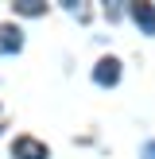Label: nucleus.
I'll use <instances>...</instances> for the list:
<instances>
[{
	"instance_id": "obj_1",
	"label": "nucleus",
	"mask_w": 155,
	"mask_h": 159,
	"mask_svg": "<svg viewBox=\"0 0 155 159\" xmlns=\"http://www.w3.org/2000/svg\"><path fill=\"white\" fill-rule=\"evenodd\" d=\"M12 159H51V152H46V144H39L35 136H20L12 144Z\"/></svg>"
},
{
	"instance_id": "obj_2",
	"label": "nucleus",
	"mask_w": 155,
	"mask_h": 159,
	"mask_svg": "<svg viewBox=\"0 0 155 159\" xmlns=\"http://www.w3.org/2000/svg\"><path fill=\"white\" fill-rule=\"evenodd\" d=\"M93 82H97V85H116V82H120V62H116L113 54L101 58L97 66H93Z\"/></svg>"
},
{
	"instance_id": "obj_3",
	"label": "nucleus",
	"mask_w": 155,
	"mask_h": 159,
	"mask_svg": "<svg viewBox=\"0 0 155 159\" xmlns=\"http://www.w3.org/2000/svg\"><path fill=\"white\" fill-rule=\"evenodd\" d=\"M23 51V31L16 23H0V54H20Z\"/></svg>"
},
{
	"instance_id": "obj_4",
	"label": "nucleus",
	"mask_w": 155,
	"mask_h": 159,
	"mask_svg": "<svg viewBox=\"0 0 155 159\" xmlns=\"http://www.w3.org/2000/svg\"><path fill=\"white\" fill-rule=\"evenodd\" d=\"M128 12H132V20L140 23L144 35H155V4H132Z\"/></svg>"
},
{
	"instance_id": "obj_5",
	"label": "nucleus",
	"mask_w": 155,
	"mask_h": 159,
	"mask_svg": "<svg viewBox=\"0 0 155 159\" xmlns=\"http://www.w3.org/2000/svg\"><path fill=\"white\" fill-rule=\"evenodd\" d=\"M16 12H20V16H43L46 12V4H43V0H16Z\"/></svg>"
},
{
	"instance_id": "obj_6",
	"label": "nucleus",
	"mask_w": 155,
	"mask_h": 159,
	"mask_svg": "<svg viewBox=\"0 0 155 159\" xmlns=\"http://www.w3.org/2000/svg\"><path fill=\"white\" fill-rule=\"evenodd\" d=\"M140 159H155V140H151V144H144V155H140Z\"/></svg>"
}]
</instances>
